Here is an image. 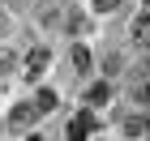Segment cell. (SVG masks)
<instances>
[{
  "label": "cell",
  "mask_w": 150,
  "mask_h": 141,
  "mask_svg": "<svg viewBox=\"0 0 150 141\" xmlns=\"http://www.w3.org/2000/svg\"><path fill=\"white\" fill-rule=\"evenodd\" d=\"M39 111H52V107H56V94H52V90H39Z\"/></svg>",
  "instance_id": "obj_6"
},
{
  "label": "cell",
  "mask_w": 150,
  "mask_h": 141,
  "mask_svg": "<svg viewBox=\"0 0 150 141\" xmlns=\"http://www.w3.org/2000/svg\"><path fill=\"white\" fill-rule=\"evenodd\" d=\"M90 128H94V120H90V116H77V120L69 124V133H73V137H81V133H90Z\"/></svg>",
  "instance_id": "obj_3"
},
{
  "label": "cell",
  "mask_w": 150,
  "mask_h": 141,
  "mask_svg": "<svg viewBox=\"0 0 150 141\" xmlns=\"http://www.w3.org/2000/svg\"><path fill=\"white\" fill-rule=\"evenodd\" d=\"M116 4H120V0H94V9H99V13H112Z\"/></svg>",
  "instance_id": "obj_7"
},
{
  "label": "cell",
  "mask_w": 150,
  "mask_h": 141,
  "mask_svg": "<svg viewBox=\"0 0 150 141\" xmlns=\"http://www.w3.org/2000/svg\"><path fill=\"white\" fill-rule=\"evenodd\" d=\"M107 94H112V90H107V81H94L90 90H86V103H90V107H99V103H107Z\"/></svg>",
  "instance_id": "obj_2"
},
{
  "label": "cell",
  "mask_w": 150,
  "mask_h": 141,
  "mask_svg": "<svg viewBox=\"0 0 150 141\" xmlns=\"http://www.w3.org/2000/svg\"><path fill=\"white\" fill-rule=\"evenodd\" d=\"M73 64L86 73V69H90V51H86V47H73Z\"/></svg>",
  "instance_id": "obj_5"
},
{
  "label": "cell",
  "mask_w": 150,
  "mask_h": 141,
  "mask_svg": "<svg viewBox=\"0 0 150 141\" xmlns=\"http://www.w3.org/2000/svg\"><path fill=\"white\" fill-rule=\"evenodd\" d=\"M43 69H47V51L39 47V51H30V60H26V73H30V77H39Z\"/></svg>",
  "instance_id": "obj_1"
},
{
  "label": "cell",
  "mask_w": 150,
  "mask_h": 141,
  "mask_svg": "<svg viewBox=\"0 0 150 141\" xmlns=\"http://www.w3.org/2000/svg\"><path fill=\"white\" fill-rule=\"evenodd\" d=\"M133 39H137V43H146V39H150V22H146V13L133 22Z\"/></svg>",
  "instance_id": "obj_4"
}]
</instances>
